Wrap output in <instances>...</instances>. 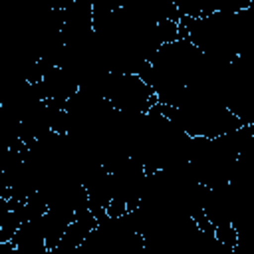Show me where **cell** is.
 <instances>
[{
    "label": "cell",
    "mask_w": 254,
    "mask_h": 254,
    "mask_svg": "<svg viewBox=\"0 0 254 254\" xmlns=\"http://www.w3.org/2000/svg\"><path fill=\"white\" fill-rule=\"evenodd\" d=\"M97 93L117 111L131 113V115H143L149 113L159 101L151 85L139 75V73H107Z\"/></svg>",
    "instance_id": "cell-1"
},
{
    "label": "cell",
    "mask_w": 254,
    "mask_h": 254,
    "mask_svg": "<svg viewBox=\"0 0 254 254\" xmlns=\"http://www.w3.org/2000/svg\"><path fill=\"white\" fill-rule=\"evenodd\" d=\"M200 254H238V252H236V248H234L232 244H226V242L218 240L216 234H214V230H212V232L206 236Z\"/></svg>",
    "instance_id": "cell-2"
}]
</instances>
